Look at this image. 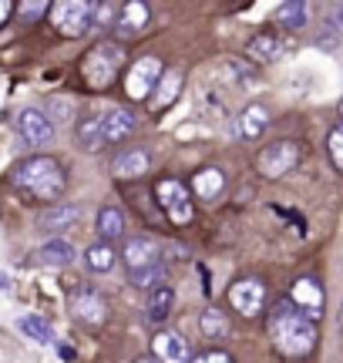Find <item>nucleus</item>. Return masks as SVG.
Segmentation results:
<instances>
[{
  "label": "nucleus",
  "mask_w": 343,
  "mask_h": 363,
  "mask_svg": "<svg viewBox=\"0 0 343 363\" xmlns=\"http://www.w3.org/2000/svg\"><path fill=\"white\" fill-rule=\"evenodd\" d=\"M135 363H159V360H155V357H138Z\"/></svg>",
  "instance_id": "36"
},
{
  "label": "nucleus",
  "mask_w": 343,
  "mask_h": 363,
  "mask_svg": "<svg viewBox=\"0 0 343 363\" xmlns=\"http://www.w3.org/2000/svg\"><path fill=\"white\" fill-rule=\"evenodd\" d=\"M121 259L128 266V272H142V269H152V266H159L162 252H159V242H152L145 235H135L125 242V252H121Z\"/></svg>",
  "instance_id": "11"
},
{
  "label": "nucleus",
  "mask_w": 343,
  "mask_h": 363,
  "mask_svg": "<svg viewBox=\"0 0 343 363\" xmlns=\"http://www.w3.org/2000/svg\"><path fill=\"white\" fill-rule=\"evenodd\" d=\"M74 135H78V142H81V148H84V152H94L98 145L105 142V135H101V115H84L78 121Z\"/></svg>",
  "instance_id": "26"
},
{
  "label": "nucleus",
  "mask_w": 343,
  "mask_h": 363,
  "mask_svg": "<svg viewBox=\"0 0 343 363\" xmlns=\"http://www.w3.org/2000/svg\"><path fill=\"white\" fill-rule=\"evenodd\" d=\"M269 340L283 357H306L317 347V323L306 320L290 299H279L269 313Z\"/></svg>",
  "instance_id": "1"
},
{
  "label": "nucleus",
  "mask_w": 343,
  "mask_h": 363,
  "mask_svg": "<svg viewBox=\"0 0 343 363\" xmlns=\"http://www.w3.org/2000/svg\"><path fill=\"white\" fill-rule=\"evenodd\" d=\"M290 303L303 313L306 320H317L320 313H323V286L317 279H296L290 293Z\"/></svg>",
  "instance_id": "12"
},
{
  "label": "nucleus",
  "mask_w": 343,
  "mask_h": 363,
  "mask_svg": "<svg viewBox=\"0 0 343 363\" xmlns=\"http://www.w3.org/2000/svg\"><path fill=\"white\" fill-rule=\"evenodd\" d=\"M81 222V208L71 206V202H57V206H47L38 216V229L40 233H67L71 225Z\"/></svg>",
  "instance_id": "14"
},
{
  "label": "nucleus",
  "mask_w": 343,
  "mask_h": 363,
  "mask_svg": "<svg viewBox=\"0 0 343 363\" xmlns=\"http://www.w3.org/2000/svg\"><path fill=\"white\" fill-rule=\"evenodd\" d=\"M152 353L159 363H189V343L175 330H159L152 337Z\"/></svg>",
  "instance_id": "13"
},
{
  "label": "nucleus",
  "mask_w": 343,
  "mask_h": 363,
  "mask_svg": "<svg viewBox=\"0 0 343 363\" xmlns=\"http://www.w3.org/2000/svg\"><path fill=\"white\" fill-rule=\"evenodd\" d=\"M172 306H175V289H172V286L155 289L152 299H148V320H152V323H165L172 316Z\"/></svg>",
  "instance_id": "27"
},
{
  "label": "nucleus",
  "mask_w": 343,
  "mask_h": 363,
  "mask_svg": "<svg viewBox=\"0 0 343 363\" xmlns=\"http://www.w3.org/2000/svg\"><path fill=\"white\" fill-rule=\"evenodd\" d=\"M279 54H283V40L273 38V34H256V38L249 40V57L263 61V65L276 61Z\"/></svg>",
  "instance_id": "28"
},
{
  "label": "nucleus",
  "mask_w": 343,
  "mask_h": 363,
  "mask_svg": "<svg viewBox=\"0 0 343 363\" xmlns=\"http://www.w3.org/2000/svg\"><path fill=\"white\" fill-rule=\"evenodd\" d=\"M337 326H340V337H343V303H340V313H337Z\"/></svg>",
  "instance_id": "35"
},
{
  "label": "nucleus",
  "mask_w": 343,
  "mask_h": 363,
  "mask_svg": "<svg viewBox=\"0 0 343 363\" xmlns=\"http://www.w3.org/2000/svg\"><path fill=\"white\" fill-rule=\"evenodd\" d=\"M162 71H165V67H162L159 57H138V61L132 65V71H128V78H125L128 98H135V101L148 98V94L155 91V84H159Z\"/></svg>",
  "instance_id": "8"
},
{
  "label": "nucleus",
  "mask_w": 343,
  "mask_h": 363,
  "mask_svg": "<svg viewBox=\"0 0 343 363\" xmlns=\"http://www.w3.org/2000/svg\"><path fill=\"white\" fill-rule=\"evenodd\" d=\"M121 65V48L118 44H98L91 54L84 57V78L91 88H108L115 81V71Z\"/></svg>",
  "instance_id": "4"
},
{
  "label": "nucleus",
  "mask_w": 343,
  "mask_h": 363,
  "mask_svg": "<svg viewBox=\"0 0 343 363\" xmlns=\"http://www.w3.org/2000/svg\"><path fill=\"white\" fill-rule=\"evenodd\" d=\"M17 11H21V21L34 24V21H40L44 13H51V4H44V0H30V4H21Z\"/></svg>",
  "instance_id": "31"
},
{
  "label": "nucleus",
  "mask_w": 343,
  "mask_h": 363,
  "mask_svg": "<svg viewBox=\"0 0 343 363\" xmlns=\"http://www.w3.org/2000/svg\"><path fill=\"white\" fill-rule=\"evenodd\" d=\"M340 115H343V98H340Z\"/></svg>",
  "instance_id": "37"
},
{
  "label": "nucleus",
  "mask_w": 343,
  "mask_h": 363,
  "mask_svg": "<svg viewBox=\"0 0 343 363\" xmlns=\"http://www.w3.org/2000/svg\"><path fill=\"white\" fill-rule=\"evenodd\" d=\"M266 128H269V111H266L259 101L246 104V108H242V115L236 118V138L252 142V138H259Z\"/></svg>",
  "instance_id": "17"
},
{
  "label": "nucleus",
  "mask_w": 343,
  "mask_h": 363,
  "mask_svg": "<svg viewBox=\"0 0 343 363\" xmlns=\"http://www.w3.org/2000/svg\"><path fill=\"white\" fill-rule=\"evenodd\" d=\"M17 330L24 333L27 340H34V343H40V347H51L54 340V326L47 323V320H40V316H21L17 320Z\"/></svg>",
  "instance_id": "23"
},
{
  "label": "nucleus",
  "mask_w": 343,
  "mask_h": 363,
  "mask_svg": "<svg viewBox=\"0 0 343 363\" xmlns=\"http://www.w3.org/2000/svg\"><path fill=\"white\" fill-rule=\"evenodd\" d=\"M71 313L78 316L81 323L101 326L108 320V299L101 296V289H94V286H81L78 293L71 296Z\"/></svg>",
  "instance_id": "9"
},
{
  "label": "nucleus",
  "mask_w": 343,
  "mask_h": 363,
  "mask_svg": "<svg viewBox=\"0 0 343 363\" xmlns=\"http://www.w3.org/2000/svg\"><path fill=\"white\" fill-rule=\"evenodd\" d=\"M132 286L135 289H145V293H155L162 286H169V272L165 266H152V269H142V272H132Z\"/></svg>",
  "instance_id": "30"
},
{
  "label": "nucleus",
  "mask_w": 343,
  "mask_h": 363,
  "mask_svg": "<svg viewBox=\"0 0 343 363\" xmlns=\"http://www.w3.org/2000/svg\"><path fill=\"white\" fill-rule=\"evenodd\" d=\"M189 363H232V357L223 350H209V353H202V357H196V360H189Z\"/></svg>",
  "instance_id": "33"
},
{
  "label": "nucleus",
  "mask_w": 343,
  "mask_h": 363,
  "mask_svg": "<svg viewBox=\"0 0 343 363\" xmlns=\"http://www.w3.org/2000/svg\"><path fill=\"white\" fill-rule=\"evenodd\" d=\"M148 169H152V155H148L145 148H128V152H118L115 162H111L115 179H142Z\"/></svg>",
  "instance_id": "15"
},
{
  "label": "nucleus",
  "mask_w": 343,
  "mask_h": 363,
  "mask_svg": "<svg viewBox=\"0 0 343 363\" xmlns=\"http://www.w3.org/2000/svg\"><path fill=\"white\" fill-rule=\"evenodd\" d=\"M327 148H330V162L343 172V125H337V128L330 131V138H327Z\"/></svg>",
  "instance_id": "32"
},
{
  "label": "nucleus",
  "mask_w": 343,
  "mask_h": 363,
  "mask_svg": "<svg viewBox=\"0 0 343 363\" xmlns=\"http://www.w3.org/2000/svg\"><path fill=\"white\" fill-rule=\"evenodd\" d=\"M229 303H232V310L242 313V316H256V313L263 310L266 303V286L259 279H236V283L229 286Z\"/></svg>",
  "instance_id": "10"
},
{
  "label": "nucleus",
  "mask_w": 343,
  "mask_h": 363,
  "mask_svg": "<svg viewBox=\"0 0 343 363\" xmlns=\"http://www.w3.org/2000/svg\"><path fill=\"white\" fill-rule=\"evenodd\" d=\"M276 21L286 30H303L306 21H310V7H306L303 0H286V4L276 7Z\"/></svg>",
  "instance_id": "22"
},
{
  "label": "nucleus",
  "mask_w": 343,
  "mask_h": 363,
  "mask_svg": "<svg viewBox=\"0 0 343 363\" xmlns=\"http://www.w3.org/2000/svg\"><path fill=\"white\" fill-rule=\"evenodd\" d=\"M13 182H17L27 195L40 199V202L61 199V192H64V185H67L64 169L47 155H34V158H27V162H21L17 172H13Z\"/></svg>",
  "instance_id": "2"
},
{
  "label": "nucleus",
  "mask_w": 343,
  "mask_h": 363,
  "mask_svg": "<svg viewBox=\"0 0 343 363\" xmlns=\"http://www.w3.org/2000/svg\"><path fill=\"white\" fill-rule=\"evenodd\" d=\"M121 233H125V216H121L115 206H105L98 212V235H101L105 242H111V239H118Z\"/></svg>",
  "instance_id": "29"
},
{
  "label": "nucleus",
  "mask_w": 343,
  "mask_h": 363,
  "mask_svg": "<svg viewBox=\"0 0 343 363\" xmlns=\"http://www.w3.org/2000/svg\"><path fill=\"white\" fill-rule=\"evenodd\" d=\"M115 262H118V256H115L111 242H94V246L84 249V266L91 272H111Z\"/></svg>",
  "instance_id": "24"
},
{
  "label": "nucleus",
  "mask_w": 343,
  "mask_h": 363,
  "mask_svg": "<svg viewBox=\"0 0 343 363\" xmlns=\"http://www.w3.org/2000/svg\"><path fill=\"white\" fill-rule=\"evenodd\" d=\"M148 4H142V0H128V4H121L118 7V21H115V30H118L121 38H132V34H138V30H145L148 24Z\"/></svg>",
  "instance_id": "18"
},
{
  "label": "nucleus",
  "mask_w": 343,
  "mask_h": 363,
  "mask_svg": "<svg viewBox=\"0 0 343 363\" xmlns=\"http://www.w3.org/2000/svg\"><path fill=\"white\" fill-rule=\"evenodd\" d=\"M47 17H51L57 34H64V38H84L94 27V4H88V0H61V4L51 7Z\"/></svg>",
  "instance_id": "3"
},
{
  "label": "nucleus",
  "mask_w": 343,
  "mask_h": 363,
  "mask_svg": "<svg viewBox=\"0 0 343 363\" xmlns=\"http://www.w3.org/2000/svg\"><path fill=\"white\" fill-rule=\"evenodd\" d=\"M192 192L206 202H215L225 192V172L223 169H198L192 175Z\"/></svg>",
  "instance_id": "19"
},
{
  "label": "nucleus",
  "mask_w": 343,
  "mask_h": 363,
  "mask_svg": "<svg viewBox=\"0 0 343 363\" xmlns=\"http://www.w3.org/2000/svg\"><path fill=\"white\" fill-rule=\"evenodd\" d=\"M179 91H182V71H179V67H169V71H162L159 84H155V94H152V111H162V108H169V104L179 98Z\"/></svg>",
  "instance_id": "21"
},
{
  "label": "nucleus",
  "mask_w": 343,
  "mask_h": 363,
  "mask_svg": "<svg viewBox=\"0 0 343 363\" xmlns=\"http://www.w3.org/2000/svg\"><path fill=\"white\" fill-rule=\"evenodd\" d=\"M198 330H202L209 340H225L229 337V316H225L223 310L209 306V310L198 313Z\"/></svg>",
  "instance_id": "25"
},
{
  "label": "nucleus",
  "mask_w": 343,
  "mask_h": 363,
  "mask_svg": "<svg viewBox=\"0 0 343 363\" xmlns=\"http://www.w3.org/2000/svg\"><path fill=\"white\" fill-rule=\"evenodd\" d=\"M54 131H57L54 121L38 108H24L17 115V135H21V142L27 148H47L54 142Z\"/></svg>",
  "instance_id": "7"
},
{
  "label": "nucleus",
  "mask_w": 343,
  "mask_h": 363,
  "mask_svg": "<svg viewBox=\"0 0 343 363\" xmlns=\"http://www.w3.org/2000/svg\"><path fill=\"white\" fill-rule=\"evenodd\" d=\"M155 195H159L162 212H165L175 225L192 222V199H189V189H185L182 182H175V179L155 182Z\"/></svg>",
  "instance_id": "6"
},
{
  "label": "nucleus",
  "mask_w": 343,
  "mask_h": 363,
  "mask_svg": "<svg viewBox=\"0 0 343 363\" xmlns=\"http://www.w3.org/2000/svg\"><path fill=\"white\" fill-rule=\"evenodd\" d=\"M333 21H337V27L343 30V4H337V7H333Z\"/></svg>",
  "instance_id": "34"
},
{
  "label": "nucleus",
  "mask_w": 343,
  "mask_h": 363,
  "mask_svg": "<svg viewBox=\"0 0 343 363\" xmlns=\"http://www.w3.org/2000/svg\"><path fill=\"white\" fill-rule=\"evenodd\" d=\"M296 162H300V145L283 138V142L266 145L263 152H259V158H256V169L263 172L266 179H283L286 172L296 169Z\"/></svg>",
  "instance_id": "5"
},
{
  "label": "nucleus",
  "mask_w": 343,
  "mask_h": 363,
  "mask_svg": "<svg viewBox=\"0 0 343 363\" xmlns=\"http://www.w3.org/2000/svg\"><path fill=\"white\" fill-rule=\"evenodd\" d=\"M138 128V121L128 108H108V115H101V135L105 142H125L132 131Z\"/></svg>",
  "instance_id": "16"
},
{
  "label": "nucleus",
  "mask_w": 343,
  "mask_h": 363,
  "mask_svg": "<svg viewBox=\"0 0 343 363\" xmlns=\"http://www.w3.org/2000/svg\"><path fill=\"white\" fill-rule=\"evenodd\" d=\"M74 259H78V249L71 246L67 239H61V235L47 239L38 249V262H44V266H71Z\"/></svg>",
  "instance_id": "20"
}]
</instances>
